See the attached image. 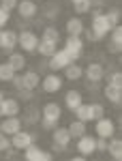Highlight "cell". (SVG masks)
Masks as SVG:
<instances>
[{
    "mask_svg": "<svg viewBox=\"0 0 122 161\" xmlns=\"http://www.w3.org/2000/svg\"><path fill=\"white\" fill-rule=\"evenodd\" d=\"M94 133H97V137H105V140H109V137H114V133H116V125H114L111 118L101 116L97 123H94Z\"/></svg>",
    "mask_w": 122,
    "mask_h": 161,
    "instance_id": "cell-2",
    "label": "cell"
},
{
    "mask_svg": "<svg viewBox=\"0 0 122 161\" xmlns=\"http://www.w3.org/2000/svg\"><path fill=\"white\" fill-rule=\"evenodd\" d=\"M107 153L114 161H122V140L120 137H109L107 140Z\"/></svg>",
    "mask_w": 122,
    "mask_h": 161,
    "instance_id": "cell-17",
    "label": "cell"
},
{
    "mask_svg": "<svg viewBox=\"0 0 122 161\" xmlns=\"http://www.w3.org/2000/svg\"><path fill=\"white\" fill-rule=\"evenodd\" d=\"M17 2H19V0H0V7H2L4 11L11 13L13 9H17Z\"/></svg>",
    "mask_w": 122,
    "mask_h": 161,
    "instance_id": "cell-36",
    "label": "cell"
},
{
    "mask_svg": "<svg viewBox=\"0 0 122 161\" xmlns=\"http://www.w3.org/2000/svg\"><path fill=\"white\" fill-rule=\"evenodd\" d=\"M39 118H41V112H39L37 108H30V110H28V112L24 114V118H22V123L26 120L28 125H32V123H37Z\"/></svg>",
    "mask_w": 122,
    "mask_h": 161,
    "instance_id": "cell-29",
    "label": "cell"
},
{
    "mask_svg": "<svg viewBox=\"0 0 122 161\" xmlns=\"http://www.w3.org/2000/svg\"><path fill=\"white\" fill-rule=\"evenodd\" d=\"M71 2H73V4H75V2H79V0H71Z\"/></svg>",
    "mask_w": 122,
    "mask_h": 161,
    "instance_id": "cell-46",
    "label": "cell"
},
{
    "mask_svg": "<svg viewBox=\"0 0 122 161\" xmlns=\"http://www.w3.org/2000/svg\"><path fill=\"white\" fill-rule=\"evenodd\" d=\"M39 86L43 88V92H58L62 86H64V82H62V77L58 73H49L43 77V84H39Z\"/></svg>",
    "mask_w": 122,
    "mask_h": 161,
    "instance_id": "cell-9",
    "label": "cell"
},
{
    "mask_svg": "<svg viewBox=\"0 0 122 161\" xmlns=\"http://www.w3.org/2000/svg\"><path fill=\"white\" fill-rule=\"evenodd\" d=\"M9 17H11V13L4 11V9L0 7V28H4V26L9 24Z\"/></svg>",
    "mask_w": 122,
    "mask_h": 161,
    "instance_id": "cell-38",
    "label": "cell"
},
{
    "mask_svg": "<svg viewBox=\"0 0 122 161\" xmlns=\"http://www.w3.org/2000/svg\"><path fill=\"white\" fill-rule=\"evenodd\" d=\"M11 82H13V88H15V90H22V88H24V80H22V75L15 73Z\"/></svg>",
    "mask_w": 122,
    "mask_h": 161,
    "instance_id": "cell-39",
    "label": "cell"
},
{
    "mask_svg": "<svg viewBox=\"0 0 122 161\" xmlns=\"http://www.w3.org/2000/svg\"><path fill=\"white\" fill-rule=\"evenodd\" d=\"M62 50L69 54V58L71 60H79V56L84 54V41L82 37H66V43H64V47Z\"/></svg>",
    "mask_w": 122,
    "mask_h": 161,
    "instance_id": "cell-1",
    "label": "cell"
},
{
    "mask_svg": "<svg viewBox=\"0 0 122 161\" xmlns=\"http://www.w3.org/2000/svg\"><path fill=\"white\" fill-rule=\"evenodd\" d=\"M22 80H24V88H28V90H34V88L41 84L39 71H24V73H22Z\"/></svg>",
    "mask_w": 122,
    "mask_h": 161,
    "instance_id": "cell-19",
    "label": "cell"
},
{
    "mask_svg": "<svg viewBox=\"0 0 122 161\" xmlns=\"http://www.w3.org/2000/svg\"><path fill=\"white\" fill-rule=\"evenodd\" d=\"M56 50H58V45H56V43L39 39V45H37V54H39V56H43V58H49V56H54V52H56Z\"/></svg>",
    "mask_w": 122,
    "mask_h": 161,
    "instance_id": "cell-23",
    "label": "cell"
},
{
    "mask_svg": "<svg viewBox=\"0 0 122 161\" xmlns=\"http://www.w3.org/2000/svg\"><path fill=\"white\" fill-rule=\"evenodd\" d=\"M69 62H73L71 58H69V54L64 50H56L54 52V56H49L47 58V69L49 71H60V69H64Z\"/></svg>",
    "mask_w": 122,
    "mask_h": 161,
    "instance_id": "cell-5",
    "label": "cell"
},
{
    "mask_svg": "<svg viewBox=\"0 0 122 161\" xmlns=\"http://www.w3.org/2000/svg\"><path fill=\"white\" fill-rule=\"evenodd\" d=\"M90 114H92V120H98L101 116H105V108L101 103H90Z\"/></svg>",
    "mask_w": 122,
    "mask_h": 161,
    "instance_id": "cell-32",
    "label": "cell"
},
{
    "mask_svg": "<svg viewBox=\"0 0 122 161\" xmlns=\"http://www.w3.org/2000/svg\"><path fill=\"white\" fill-rule=\"evenodd\" d=\"M19 129H22V118H17V116H7V118L0 123V131L7 133V136L17 133Z\"/></svg>",
    "mask_w": 122,
    "mask_h": 161,
    "instance_id": "cell-15",
    "label": "cell"
},
{
    "mask_svg": "<svg viewBox=\"0 0 122 161\" xmlns=\"http://www.w3.org/2000/svg\"><path fill=\"white\" fill-rule=\"evenodd\" d=\"M82 35H88V41H98V39H97V35H94L92 30H84Z\"/></svg>",
    "mask_w": 122,
    "mask_h": 161,
    "instance_id": "cell-43",
    "label": "cell"
},
{
    "mask_svg": "<svg viewBox=\"0 0 122 161\" xmlns=\"http://www.w3.org/2000/svg\"><path fill=\"white\" fill-rule=\"evenodd\" d=\"M73 7H75V13L82 15V13H88L92 9V0H79V2H75Z\"/></svg>",
    "mask_w": 122,
    "mask_h": 161,
    "instance_id": "cell-30",
    "label": "cell"
},
{
    "mask_svg": "<svg viewBox=\"0 0 122 161\" xmlns=\"http://www.w3.org/2000/svg\"><path fill=\"white\" fill-rule=\"evenodd\" d=\"M60 116H62L60 103H56V101H49V103H45V105H43L41 118H47V120H56V123H60Z\"/></svg>",
    "mask_w": 122,
    "mask_h": 161,
    "instance_id": "cell-12",
    "label": "cell"
},
{
    "mask_svg": "<svg viewBox=\"0 0 122 161\" xmlns=\"http://www.w3.org/2000/svg\"><path fill=\"white\" fill-rule=\"evenodd\" d=\"M24 159L26 161H54V155L49 150H43L41 146L30 144L28 148H24Z\"/></svg>",
    "mask_w": 122,
    "mask_h": 161,
    "instance_id": "cell-4",
    "label": "cell"
},
{
    "mask_svg": "<svg viewBox=\"0 0 122 161\" xmlns=\"http://www.w3.org/2000/svg\"><path fill=\"white\" fill-rule=\"evenodd\" d=\"M13 75H15V71L11 69V64L9 62H2L0 64V82H11Z\"/></svg>",
    "mask_w": 122,
    "mask_h": 161,
    "instance_id": "cell-28",
    "label": "cell"
},
{
    "mask_svg": "<svg viewBox=\"0 0 122 161\" xmlns=\"http://www.w3.org/2000/svg\"><path fill=\"white\" fill-rule=\"evenodd\" d=\"M17 45V32L15 30H2V41H0V50L4 54H11Z\"/></svg>",
    "mask_w": 122,
    "mask_h": 161,
    "instance_id": "cell-13",
    "label": "cell"
},
{
    "mask_svg": "<svg viewBox=\"0 0 122 161\" xmlns=\"http://www.w3.org/2000/svg\"><path fill=\"white\" fill-rule=\"evenodd\" d=\"M2 99H4V92H2V90H0V101H2Z\"/></svg>",
    "mask_w": 122,
    "mask_h": 161,
    "instance_id": "cell-45",
    "label": "cell"
},
{
    "mask_svg": "<svg viewBox=\"0 0 122 161\" xmlns=\"http://www.w3.org/2000/svg\"><path fill=\"white\" fill-rule=\"evenodd\" d=\"M107 86L122 88V73H120V71H114V73L107 75Z\"/></svg>",
    "mask_w": 122,
    "mask_h": 161,
    "instance_id": "cell-31",
    "label": "cell"
},
{
    "mask_svg": "<svg viewBox=\"0 0 122 161\" xmlns=\"http://www.w3.org/2000/svg\"><path fill=\"white\" fill-rule=\"evenodd\" d=\"M84 75L88 82H101L105 77V67L101 62H90L88 67H84Z\"/></svg>",
    "mask_w": 122,
    "mask_h": 161,
    "instance_id": "cell-10",
    "label": "cell"
},
{
    "mask_svg": "<svg viewBox=\"0 0 122 161\" xmlns=\"http://www.w3.org/2000/svg\"><path fill=\"white\" fill-rule=\"evenodd\" d=\"M17 101H30L32 99V90H28V88H22V90H17Z\"/></svg>",
    "mask_w": 122,
    "mask_h": 161,
    "instance_id": "cell-37",
    "label": "cell"
},
{
    "mask_svg": "<svg viewBox=\"0 0 122 161\" xmlns=\"http://www.w3.org/2000/svg\"><path fill=\"white\" fill-rule=\"evenodd\" d=\"M73 112H75V118H77V120H84V123H90V120H92V114H90V103H79Z\"/></svg>",
    "mask_w": 122,
    "mask_h": 161,
    "instance_id": "cell-25",
    "label": "cell"
},
{
    "mask_svg": "<svg viewBox=\"0 0 122 161\" xmlns=\"http://www.w3.org/2000/svg\"><path fill=\"white\" fill-rule=\"evenodd\" d=\"M37 11H39V7H37L34 0H19V2H17V13H19L22 19H30V17H34Z\"/></svg>",
    "mask_w": 122,
    "mask_h": 161,
    "instance_id": "cell-11",
    "label": "cell"
},
{
    "mask_svg": "<svg viewBox=\"0 0 122 161\" xmlns=\"http://www.w3.org/2000/svg\"><path fill=\"white\" fill-rule=\"evenodd\" d=\"M66 129H69L71 137H73V140H77V137H82V136L86 133V123H84V120H77V118H75V120L69 125Z\"/></svg>",
    "mask_w": 122,
    "mask_h": 161,
    "instance_id": "cell-26",
    "label": "cell"
},
{
    "mask_svg": "<svg viewBox=\"0 0 122 161\" xmlns=\"http://www.w3.org/2000/svg\"><path fill=\"white\" fill-rule=\"evenodd\" d=\"M94 142H97V137H94V136H88V133H84L82 137H77V153H79L82 157L94 155V153H97Z\"/></svg>",
    "mask_w": 122,
    "mask_h": 161,
    "instance_id": "cell-7",
    "label": "cell"
},
{
    "mask_svg": "<svg viewBox=\"0 0 122 161\" xmlns=\"http://www.w3.org/2000/svg\"><path fill=\"white\" fill-rule=\"evenodd\" d=\"M41 125H43V129H47V131H54V129L58 127V123H56V120H47V118H43V120H41Z\"/></svg>",
    "mask_w": 122,
    "mask_h": 161,
    "instance_id": "cell-41",
    "label": "cell"
},
{
    "mask_svg": "<svg viewBox=\"0 0 122 161\" xmlns=\"http://www.w3.org/2000/svg\"><path fill=\"white\" fill-rule=\"evenodd\" d=\"M79 103H84V97H82V92H79V90H69V92L64 95V105H66L71 112H73Z\"/></svg>",
    "mask_w": 122,
    "mask_h": 161,
    "instance_id": "cell-22",
    "label": "cell"
},
{
    "mask_svg": "<svg viewBox=\"0 0 122 161\" xmlns=\"http://www.w3.org/2000/svg\"><path fill=\"white\" fill-rule=\"evenodd\" d=\"M0 108H2V118L7 116H17L19 114V101L13 99V97H4L0 101Z\"/></svg>",
    "mask_w": 122,
    "mask_h": 161,
    "instance_id": "cell-16",
    "label": "cell"
},
{
    "mask_svg": "<svg viewBox=\"0 0 122 161\" xmlns=\"http://www.w3.org/2000/svg\"><path fill=\"white\" fill-rule=\"evenodd\" d=\"M109 32H111V43H118V45H122V26H120V24L114 26Z\"/></svg>",
    "mask_w": 122,
    "mask_h": 161,
    "instance_id": "cell-34",
    "label": "cell"
},
{
    "mask_svg": "<svg viewBox=\"0 0 122 161\" xmlns=\"http://www.w3.org/2000/svg\"><path fill=\"white\" fill-rule=\"evenodd\" d=\"M17 45L24 52H37L39 45V37L32 30H24V32H17Z\"/></svg>",
    "mask_w": 122,
    "mask_h": 161,
    "instance_id": "cell-3",
    "label": "cell"
},
{
    "mask_svg": "<svg viewBox=\"0 0 122 161\" xmlns=\"http://www.w3.org/2000/svg\"><path fill=\"white\" fill-rule=\"evenodd\" d=\"M94 35H97V39L101 41V39H105V35H109L111 30V24L107 22V17H105V13H101V15H97V17H92V28H90Z\"/></svg>",
    "mask_w": 122,
    "mask_h": 161,
    "instance_id": "cell-6",
    "label": "cell"
},
{
    "mask_svg": "<svg viewBox=\"0 0 122 161\" xmlns=\"http://www.w3.org/2000/svg\"><path fill=\"white\" fill-rule=\"evenodd\" d=\"M51 140H54V144L56 146H62V148H66L69 144H71V133H69V129H64V127H56L54 131H51Z\"/></svg>",
    "mask_w": 122,
    "mask_h": 161,
    "instance_id": "cell-14",
    "label": "cell"
},
{
    "mask_svg": "<svg viewBox=\"0 0 122 161\" xmlns=\"http://www.w3.org/2000/svg\"><path fill=\"white\" fill-rule=\"evenodd\" d=\"M34 142V136L32 133H28V131H17V133H13L11 136V146L15 150H24V148H28L30 144Z\"/></svg>",
    "mask_w": 122,
    "mask_h": 161,
    "instance_id": "cell-8",
    "label": "cell"
},
{
    "mask_svg": "<svg viewBox=\"0 0 122 161\" xmlns=\"http://www.w3.org/2000/svg\"><path fill=\"white\" fill-rule=\"evenodd\" d=\"M105 17H107V22L111 24V28L118 26V22H120V9H109V11L105 13Z\"/></svg>",
    "mask_w": 122,
    "mask_h": 161,
    "instance_id": "cell-33",
    "label": "cell"
},
{
    "mask_svg": "<svg viewBox=\"0 0 122 161\" xmlns=\"http://www.w3.org/2000/svg\"><path fill=\"white\" fill-rule=\"evenodd\" d=\"M103 95H105V99L109 101L111 105H120L122 103V88H116V86H105L103 88Z\"/></svg>",
    "mask_w": 122,
    "mask_h": 161,
    "instance_id": "cell-18",
    "label": "cell"
},
{
    "mask_svg": "<svg viewBox=\"0 0 122 161\" xmlns=\"http://www.w3.org/2000/svg\"><path fill=\"white\" fill-rule=\"evenodd\" d=\"M7 148H11V136L0 131V153H4Z\"/></svg>",
    "mask_w": 122,
    "mask_h": 161,
    "instance_id": "cell-35",
    "label": "cell"
},
{
    "mask_svg": "<svg viewBox=\"0 0 122 161\" xmlns=\"http://www.w3.org/2000/svg\"><path fill=\"white\" fill-rule=\"evenodd\" d=\"M94 146H97L98 153H103V150H107V140L105 137H97V142H94Z\"/></svg>",
    "mask_w": 122,
    "mask_h": 161,
    "instance_id": "cell-40",
    "label": "cell"
},
{
    "mask_svg": "<svg viewBox=\"0 0 122 161\" xmlns=\"http://www.w3.org/2000/svg\"><path fill=\"white\" fill-rule=\"evenodd\" d=\"M84 32V22H82V17H71L69 22H66V35L69 37H79Z\"/></svg>",
    "mask_w": 122,
    "mask_h": 161,
    "instance_id": "cell-21",
    "label": "cell"
},
{
    "mask_svg": "<svg viewBox=\"0 0 122 161\" xmlns=\"http://www.w3.org/2000/svg\"><path fill=\"white\" fill-rule=\"evenodd\" d=\"M107 50H109L111 54H120L122 45H118V43H111V41H109V45H107Z\"/></svg>",
    "mask_w": 122,
    "mask_h": 161,
    "instance_id": "cell-42",
    "label": "cell"
},
{
    "mask_svg": "<svg viewBox=\"0 0 122 161\" xmlns=\"http://www.w3.org/2000/svg\"><path fill=\"white\" fill-rule=\"evenodd\" d=\"M82 75H84V67H79L77 60L69 62V64L64 67V77H66V80H73V82H75V80H79Z\"/></svg>",
    "mask_w": 122,
    "mask_h": 161,
    "instance_id": "cell-24",
    "label": "cell"
},
{
    "mask_svg": "<svg viewBox=\"0 0 122 161\" xmlns=\"http://www.w3.org/2000/svg\"><path fill=\"white\" fill-rule=\"evenodd\" d=\"M43 41H51V43H60V32H58V28H54V26H47V28H43Z\"/></svg>",
    "mask_w": 122,
    "mask_h": 161,
    "instance_id": "cell-27",
    "label": "cell"
},
{
    "mask_svg": "<svg viewBox=\"0 0 122 161\" xmlns=\"http://www.w3.org/2000/svg\"><path fill=\"white\" fill-rule=\"evenodd\" d=\"M69 161H86V157H73V159H69Z\"/></svg>",
    "mask_w": 122,
    "mask_h": 161,
    "instance_id": "cell-44",
    "label": "cell"
},
{
    "mask_svg": "<svg viewBox=\"0 0 122 161\" xmlns=\"http://www.w3.org/2000/svg\"><path fill=\"white\" fill-rule=\"evenodd\" d=\"M9 64H11V69L17 73V71H24L26 69V56L24 54H19V52H11L9 54Z\"/></svg>",
    "mask_w": 122,
    "mask_h": 161,
    "instance_id": "cell-20",
    "label": "cell"
}]
</instances>
